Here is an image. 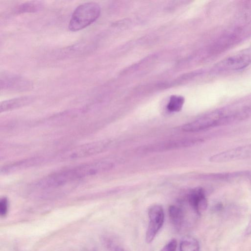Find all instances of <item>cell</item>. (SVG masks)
Wrapping results in <instances>:
<instances>
[{"mask_svg": "<svg viewBox=\"0 0 251 251\" xmlns=\"http://www.w3.org/2000/svg\"><path fill=\"white\" fill-rule=\"evenodd\" d=\"M100 13V7L97 3L81 4L74 10L69 22V29L72 31L81 30L94 22Z\"/></svg>", "mask_w": 251, "mask_h": 251, "instance_id": "1", "label": "cell"}, {"mask_svg": "<svg viewBox=\"0 0 251 251\" xmlns=\"http://www.w3.org/2000/svg\"><path fill=\"white\" fill-rule=\"evenodd\" d=\"M82 165H79L50 175L37 181V188H54L64 185L74 180L85 178Z\"/></svg>", "mask_w": 251, "mask_h": 251, "instance_id": "2", "label": "cell"}, {"mask_svg": "<svg viewBox=\"0 0 251 251\" xmlns=\"http://www.w3.org/2000/svg\"><path fill=\"white\" fill-rule=\"evenodd\" d=\"M108 144L106 140L85 143L61 152L56 159L59 161H68L91 156L102 152Z\"/></svg>", "mask_w": 251, "mask_h": 251, "instance_id": "3", "label": "cell"}, {"mask_svg": "<svg viewBox=\"0 0 251 251\" xmlns=\"http://www.w3.org/2000/svg\"><path fill=\"white\" fill-rule=\"evenodd\" d=\"M251 64V48L244 49L218 62L212 71L221 73L243 69Z\"/></svg>", "mask_w": 251, "mask_h": 251, "instance_id": "4", "label": "cell"}, {"mask_svg": "<svg viewBox=\"0 0 251 251\" xmlns=\"http://www.w3.org/2000/svg\"><path fill=\"white\" fill-rule=\"evenodd\" d=\"M149 225L146 233V242L149 244L154 239L161 228L164 220L162 207L159 204L152 205L149 209Z\"/></svg>", "mask_w": 251, "mask_h": 251, "instance_id": "5", "label": "cell"}, {"mask_svg": "<svg viewBox=\"0 0 251 251\" xmlns=\"http://www.w3.org/2000/svg\"><path fill=\"white\" fill-rule=\"evenodd\" d=\"M224 113L221 110L212 111L197 120L185 124L182 129L188 132H197L218 126Z\"/></svg>", "mask_w": 251, "mask_h": 251, "instance_id": "6", "label": "cell"}, {"mask_svg": "<svg viewBox=\"0 0 251 251\" xmlns=\"http://www.w3.org/2000/svg\"><path fill=\"white\" fill-rule=\"evenodd\" d=\"M251 158V144L217 153L209 158L211 162L223 163Z\"/></svg>", "mask_w": 251, "mask_h": 251, "instance_id": "7", "label": "cell"}, {"mask_svg": "<svg viewBox=\"0 0 251 251\" xmlns=\"http://www.w3.org/2000/svg\"><path fill=\"white\" fill-rule=\"evenodd\" d=\"M1 89L12 91H24L31 89L30 81L21 76L4 73L0 77Z\"/></svg>", "mask_w": 251, "mask_h": 251, "instance_id": "8", "label": "cell"}, {"mask_svg": "<svg viewBox=\"0 0 251 251\" xmlns=\"http://www.w3.org/2000/svg\"><path fill=\"white\" fill-rule=\"evenodd\" d=\"M188 200L190 206L198 215H201L207 207V201L201 187L192 190L188 195Z\"/></svg>", "mask_w": 251, "mask_h": 251, "instance_id": "9", "label": "cell"}, {"mask_svg": "<svg viewBox=\"0 0 251 251\" xmlns=\"http://www.w3.org/2000/svg\"><path fill=\"white\" fill-rule=\"evenodd\" d=\"M251 117V105L245 106L227 115L224 114L219 121L218 126L237 123Z\"/></svg>", "mask_w": 251, "mask_h": 251, "instance_id": "10", "label": "cell"}, {"mask_svg": "<svg viewBox=\"0 0 251 251\" xmlns=\"http://www.w3.org/2000/svg\"><path fill=\"white\" fill-rule=\"evenodd\" d=\"M42 161L40 157L27 158L11 163L1 169V174H8L33 167Z\"/></svg>", "mask_w": 251, "mask_h": 251, "instance_id": "11", "label": "cell"}, {"mask_svg": "<svg viewBox=\"0 0 251 251\" xmlns=\"http://www.w3.org/2000/svg\"><path fill=\"white\" fill-rule=\"evenodd\" d=\"M33 100L31 96H24L4 100L0 103V111L6 112L22 107L30 104Z\"/></svg>", "mask_w": 251, "mask_h": 251, "instance_id": "12", "label": "cell"}, {"mask_svg": "<svg viewBox=\"0 0 251 251\" xmlns=\"http://www.w3.org/2000/svg\"><path fill=\"white\" fill-rule=\"evenodd\" d=\"M168 213L171 222L176 229L179 230L184 222V215L182 209L176 205H170Z\"/></svg>", "mask_w": 251, "mask_h": 251, "instance_id": "13", "label": "cell"}, {"mask_svg": "<svg viewBox=\"0 0 251 251\" xmlns=\"http://www.w3.org/2000/svg\"><path fill=\"white\" fill-rule=\"evenodd\" d=\"M180 251H200L198 241L191 236H186L181 240L179 244Z\"/></svg>", "mask_w": 251, "mask_h": 251, "instance_id": "14", "label": "cell"}, {"mask_svg": "<svg viewBox=\"0 0 251 251\" xmlns=\"http://www.w3.org/2000/svg\"><path fill=\"white\" fill-rule=\"evenodd\" d=\"M184 102V99L183 97L173 95L170 98L167 108L170 112H178L182 109Z\"/></svg>", "mask_w": 251, "mask_h": 251, "instance_id": "15", "label": "cell"}, {"mask_svg": "<svg viewBox=\"0 0 251 251\" xmlns=\"http://www.w3.org/2000/svg\"><path fill=\"white\" fill-rule=\"evenodd\" d=\"M43 7V5L38 1H29L19 5L17 11L18 13L34 12L40 10Z\"/></svg>", "mask_w": 251, "mask_h": 251, "instance_id": "16", "label": "cell"}, {"mask_svg": "<svg viewBox=\"0 0 251 251\" xmlns=\"http://www.w3.org/2000/svg\"><path fill=\"white\" fill-rule=\"evenodd\" d=\"M8 202L6 198H2L0 201V214L1 216H5L8 210Z\"/></svg>", "mask_w": 251, "mask_h": 251, "instance_id": "17", "label": "cell"}, {"mask_svg": "<svg viewBox=\"0 0 251 251\" xmlns=\"http://www.w3.org/2000/svg\"><path fill=\"white\" fill-rule=\"evenodd\" d=\"M177 242L176 239H172L167 243L160 251H176Z\"/></svg>", "mask_w": 251, "mask_h": 251, "instance_id": "18", "label": "cell"}, {"mask_svg": "<svg viewBox=\"0 0 251 251\" xmlns=\"http://www.w3.org/2000/svg\"><path fill=\"white\" fill-rule=\"evenodd\" d=\"M114 251H126V250H124V249H123L121 247H117V246L115 247Z\"/></svg>", "mask_w": 251, "mask_h": 251, "instance_id": "19", "label": "cell"}, {"mask_svg": "<svg viewBox=\"0 0 251 251\" xmlns=\"http://www.w3.org/2000/svg\"><path fill=\"white\" fill-rule=\"evenodd\" d=\"M246 176L248 177L251 182V172H247Z\"/></svg>", "mask_w": 251, "mask_h": 251, "instance_id": "20", "label": "cell"}]
</instances>
